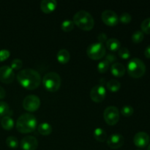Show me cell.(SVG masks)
<instances>
[{
	"mask_svg": "<svg viewBox=\"0 0 150 150\" xmlns=\"http://www.w3.org/2000/svg\"><path fill=\"white\" fill-rule=\"evenodd\" d=\"M10 111H11L10 110L8 104L4 101H0V116H9L10 114Z\"/></svg>",
	"mask_w": 150,
	"mask_h": 150,
	"instance_id": "cell-23",
	"label": "cell"
},
{
	"mask_svg": "<svg viewBox=\"0 0 150 150\" xmlns=\"http://www.w3.org/2000/svg\"><path fill=\"white\" fill-rule=\"evenodd\" d=\"M138 150H141V149H138Z\"/></svg>",
	"mask_w": 150,
	"mask_h": 150,
	"instance_id": "cell-39",
	"label": "cell"
},
{
	"mask_svg": "<svg viewBox=\"0 0 150 150\" xmlns=\"http://www.w3.org/2000/svg\"><path fill=\"white\" fill-rule=\"evenodd\" d=\"M106 47L111 52H115V51H119L121 48V43L119 40L116 38H111L106 41Z\"/></svg>",
	"mask_w": 150,
	"mask_h": 150,
	"instance_id": "cell-17",
	"label": "cell"
},
{
	"mask_svg": "<svg viewBox=\"0 0 150 150\" xmlns=\"http://www.w3.org/2000/svg\"><path fill=\"white\" fill-rule=\"evenodd\" d=\"M57 2L55 0H43L40 3V8L43 13H51L56 10Z\"/></svg>",
	"mask_w": 150,
	"mask_h": 150,
	"instance_id": "cell-15",
	"label": "cell"
},
{
	"mask_svg": "<svg viewBox=\"0 0 150 150\" xmlns=\"http://www.w3.org/2000/svg\"><path fill=\"white\" fill-rule=\"evenodd\" d=\"M20 146L23 150H35L38 146V142L34 136H27L21 139Z\"/></svg>",
	"mask_w": 150,
	"mask_h": 150,
	"instance_id": "cell-13",
	"label": "cell"
},
{
	"mask_svg": "<svg viewBox=\"0 0 150 150\" xmlns=\"http://www.w3.org/2000/svg\"><path fill=\"white\" fill-rule=\"evenodd\" d=\"M103 118L109 125H115L120 120V111L115 106H108L103 112Z\"/></svg>",
	"mask_w": 150,
	"mask_h": 150,
	"instance_id": "cell-7",
	"label": "cell"
},
{
	"mask_svg": "<svg viewBox=\"0 0 150 150\" xmlns=\"http://www.w3.org/2000/svg\"><path fill=\"white\" fill-rule=\"evenodd\" d=\"M106 86L108 90L112 92H117L120 89V87H121V83L118 81L113 79V80H111L107 82Z\"/></svg>",
	"mask_w": 150,
	"mask_h": 150,
	"instance_id": "cell-22",
	"label": "cell"
},
{
	"mask_svg": "<svg viewBox=\"0 0 150 150\" xmlns=\"http://www.w3.org/2000/svg\"><path fill=\"white\" fill-rule=\"evenodd\" d=\"M23 65V62L19 59H15L11 62V64L10 67L13 69V70H20Z\"/></svg>",
	"mask_w": 150,
	"mask_h": 150,
	"instance_id": "cell-32",
	"label": "cell"
},
{
	"mask_svg": "<svg viewBox=\"0 0 150 150\" xmlns=\"http://www.w3.org/2000/svg\"><path fill=\"white\" fill-rule=\"evenodd\" d=\"M98 40L99 42H100V43H103V42H106V41L108 40L107 39V35L104 33H101L98 36Z\"/></svg>",
	"mask_w": 150,
	"mask_h": 150,
	"instance_id": "cell-35",
	"label": "cell"
},
{
	"mask_svg": "<svg viewBox=\"0 0 150 150\" xmlns=\"http://www.w3.org/2000/svg\"><path fill=\"white\" fill-rule=\"evenodd\" d=\"M86 54L92 59H100L105 55V48L100 42H95L88 46Z\"/></svg>",
	"mask_w": 150,
	"mask_h": 150,
	"instance_id": "cell-6",
	"label": "cell"
},
{
	"mask_svg": "<svg viewBox=\"0 0 150 150\" xmlns=\"http://www.w3.org/2000/svg\"><path fill=\"white\" fill-rule=\"evenodd\" d=\"M106 95V90L103 85H96L90 92V98L95 103H100L104 100Z\"/></svg>",
	"mask_w": 150,
	"mask_h": 150,
	"instance_id": "cell-9",
	"label": "cell"
},
{
	"mask_svg": "<svg viewBox=\"0 0 150 150\" xmlns=\"http://www.w3.org/2000/svg\"><path fill=\"white\" fill-rule=\"evenodd\" d=\"M42 83L48 91L55 92L61 86V78L59 75L54 72H49L43 76Z\"/></svg>",
	"mask_w": 150,
	"mask_h": 150,
	"instance_id": "cell-5",
	"label": "cell"
},
{
	"mask_svg": "<svg viewBox=\"0 0 150 150\" xmlns=\"http://www.w3.org/2000/svg\"><path fill=\"white\" fill-rule=\"evenodd\" d=\"M37 120L31 114L21 115L16 122V128L21 133H29L33 132L37 127Z\"/></svg>",
	"mask_w": 150,
	"mask_h": 150,
	"instance_id": "cell-2",
	"label": "cell"
},
{
	"mask_svg": "<svg viewBox=\"0 0 150 150\" xmlns=\"http://www.w3.org/2000/svg\"><path fill=\"white\" fill-rule=\"evenodd\" d=\"M6 96V92L1 86H0V100L4 98Z\"/></svg>",
	"mask_w": 150,
	"mask_h": 150,
	"instance_id": "cell-37",
	"label": "cell"
},
{
	"mask_svg": "<svg viewBox=\"0 0 150 150\" xmlns=\"http://www.w3.org/2000/svg\"><path fill=\"white\" fill-rule=\"evenodd\" d=\"M1 127L6 130H10L14 127V121L10 116H4L1 120Z\"/></svg>",
	"mask_w": 150,
	"mask_h": 150,
	"instance_id": "cell-19",
	"label": "cell"
},
{
	"mask_svg": "<svg viewBox=\"0 0 150 150\" xmlns=\"http://www.w3.org/2000/svg\"><path fill=\"white\" fill-rule=\"evenodd\" d=\"M38 130L42 136H48L52 132V127L48 122H42L38 126Z\"/></svg>",
	"mask_w": 150,
	"mask_h": 150,
	"instance_id": "cell-21",
	"label": "cell"
},
{
	"mask_svg": "<svg viewBox=\"0 0 150 150\" xmlns=\"http://www.w3.org/2000/svg\"><path fill=\"white\" fill-rule=\"evenodd\" d=\"M117 57H116L115 54H113V53H110V54H108V55L106 56V58H105V60H107L109 63L114 62L115 61H117Z\"/></svg>",
	"mask_w": 150,
	"mask_h": 150,
	"instance_id": "cell-34",
	"label": "cell"
},
{
	"mask_svg": "<svg viewBox=\"0 0 150 150\" xmlns=\"http://www.w3.org/2000/svg\"><path fill=\"white\" fill-rule=\"evenodd\" d=\"M94 137L98 142H104L107 139V133L101 127H98L94 130Z\"/></svg>",
	"mask_w": 150,
	"mask_h": 150,
	"instance_id": "cell-20",
	"label": "cell"
},
{
	"mask_svg": "<svg viewBox=\"0 0 150 150\" xmlns=\"http://www.w3.org/2000/svg\"><path fill=\"white\" fill-rule=\"evenodd\" d=\"M131 16L127 13H123L119 17V21L124 23V24H128V23L131 21Z\"/></svg>",
	"mask_w": 150,
	"mask_h": 150,
	"instance_id": "cell-31",
	"label": "cell"
},
{
	"mask_svg": "<svg viewBox=\"0 0 150 150\" xmlns=\"http://www.w3.org/2000/svg\"><path fill=\"white\" fill-rule=\"evenodd\" d=\"M147 150H150V144L148 145V147H147Z\"/></svg>",
	"mask_w": 150,
	"mask_h": 150,
	"instance_id": "cell-38",
	"label": "cell"
},
{
	"mask_svg": "<svg viewBox=\"0 0 150 150\" xmlns=\"http://www.w3.org/2000/svg\"><path fill=\"white\" fill-rule=\"evenodd\" d=\"M73 23L81 29L84 31H90L93 29L95 21L93 17L85 10L77 12L73 16Z\"/></svg>",
	"mask_w": 150,
	"mask_h": 150,
	"instance_id": "cell-3",
	"label": "cell"
},
{
	"mask_svg": "<svg viewBox=\"0 0 150 150\" xmlns=\"http://www.w3.org/2000/svg\"><path fill=\"white\" fill-rule=\"evenodd\" d=\"M125 67L120 63H114L111 67V72L116 77H122L125 73Z\"/></svg>",
	"mask_w": 150,
	"mask_h": 150,
	"instance_id": "cell-16",
	"label": "cell"
},
{
	"mask_svg": "<svg viewBox=\"0 0 150 150\" xmlns=\"http://www.w3.org/2000/svg\"><path fill=\"white\" fill-rule=\"evenodd\" d=\"M0 122H1V120H0Z\"/></svg>",
	"mask_w": 150,
	"mask_h": 150,
	"instance_id": "cell-40",
	"label": "cell"
},
{
	"mask_svg": "<svg viewBox=\"0 0 150 150\" xmlns=\"http://www.w3.org/2000/svg\"><path fill=\"white\" fill-rule=\"evenodd\" d=\"M134 112V109L131 105H124L121 108V113L124 117H129L132 115Z\"/></svg>",
	"mask_w": 150,
	"mask_h": 150,
	"instance_id": "cell-29",
	"label": "cell"
},
{
	"mask_svg": "<svg viewBox=\"0 0 150 150\" xmlns=\"http://www.w3.org/2000/svg\"><path fill=\"white\" fill-rule=\"evenodd\" d=\"M144 55L147 59H150V45H148L145 49Z\"/></svg>",
	"mask_w": 150,
	"mask_h": 150,
	"instance_id": "cell-36",
	"label": "cell"
},
{
	"mask_svg": "<svg viewBox=\"0 0 150 150\" xmlns=\"http://www.w3.org/2000/svg\"><path fill=\"white\" fill-rule=\"evenodd\" d=\"M40 100L36 95H28L23 101V108L29 112L37 111L40 108Z\"/></svg>",
	"mask_w": 150,
	"mask_h": 150,
	"instance_id": "cell-8",
	"label": "cell"
},
{
	"mask_svg": "<svg viewBox=\"0 0 150 150\" xmlns=\"http://www.w3.org/2000/svg\"><path fill=\"white\" fill-rule=\"evenodd\" d=\"M144 38V35L143 32L141 30H137L132 35V41L134 43H140L143 41Z\"/></svg>",
	"mask_w": 150,
	"mask_h": 150,
	"instance_id": "cell-25",
	"label": "cell"
},
{
	"mask_svg": "<svg viewBox=\"0 0 150 150\" xmlns=\"http://www.w3.org/2000/svg\"><path fill=\"white\" fill-rule=\"evenodd\" d=\"M6 144L7 146L11 149H16L18 146V139L15 136H9L6 139Z\"/></svg>",
	"mask_w": 150,
	"mask_h": 150,
	"instance_id": "cell-26",
	"label": "cell"
},
{
	"mask_svg": "<svg viewBox=\"0 0 150 150\" xmlns=\"http://www.w3.org/2000/svg\"><path fill=\"white\" fill-rule=\"evenodd\" d=\"M15 79V73L10 66L4 65L0 67V81L4 83H10Z\"/></svg>",
	"mask_w": 150,
	"mask_h": 150,
	"instance_id": "cell-10",
	"label": "cell"
},
{
	"mask_svg": "<svg viewBox=\"0 0 150 150\" xmlns=\"http://www.w3.org/2000/svg\"><path fill=\"white\" fill-rule=\"evenodd\" d=\"M17 80L23 88L33 90L40 86L41 77L40 73L33 69H24L17 74Z\"/></svg>",
	"mask_w": 150,
	"mask_h": 150,
	"instance_id": "cell-1",
	"label": "cell"
},
{
	"mask_svg": "<svg viewBox=\"0 0 150 150\" xmlns=\"http://www.w3.org/2000/svg\"><path fill=\"white\" fill-rule=\"evenodd\" d=\"M125 139L120 133L111 134L107 139V144L111 149H119L124 144Z\"/></svg>",
	"mask_w": 150,
	"mask_h": 150,
	"instance_id": "cell-12",
	"label": "cell"
},
{
	"mask_svg": "<svg viewBox=\"0 0 150 150\" xmlns=\"http://www.w3.org/2000/svg\"><path fill=\"white\" fill-rule=\"evenodd\" d=\"M10 56V53L8 50L2 49L0 50V62H3L7 59Z\"/></svg>",
	"mask_w": 150,
	"mask_h": 150,
	"instance_id": "cell-33",
	"label": "cell"
},
{
	"mask_svg": "<svg viewBox=\"0 0 150 150\" xmlns=\"http://www.w3.org/2000/svg\"><path fill=\"white\" fill-rule=\"evenodd\" d=\"M74 23L71 20H65L62 23L61 28L64 32H71L74 28Z\"/></svg>",
	"mask_w": 150,
	"mask_h": 150,
	"instance_id": "cell-24",
	"label": "cell"
},
{
	"mask_svg": "<svg viewBox=\"0 0 150 150\" xmlns=\"http://www.w3.org/2000/svg\"><path fill=\"white\" fill-rule=\"evenodd\" d=\"M118 54L119 57L122 59H127L130 57V51L127 48H120V50H119Z\"/></svg>",
	"mask_w": 150,
	"mask_h": 150,
	"instance_id": "cell-30",
	"label": "cell"
},
{
	"mask_svg": "<svg viewBox=\"0 0 150 150\" xmlns=\"http://www.w3.org/2000/svg\"><path fill=\"white\" fill-rule=\"evenodd\" d=\"M70 53L66 49H61L57 53V59L59 62L61 63V64H64L66 63H67L69 62V60H70Z\"/></svg>",
	"mask_w": 150,
	"mask_h": 150,
	"instance_id": "cell-18",
	"label": "cell"
},
{
	"mask_svg": "<svg viewBox=\"0 0 150 150\" xmlns=\"http://www.w3.org/2000/svg\"><path fill=\"white\" fill-rule=\"evenodd\" d=\"M149 136L144 132L137 133L133 138L134 144L139 148H144L147 146L149 143Z\"/></svg>",
	"mask_w": 150,
	"mask_h": 150,
	"instance_id": "cell-14",
	"label": "cell"
},
{
	"mask_svg": "<svg viewBox=\"0 0 150 150\" xmlns=\"http://www.w3.org/2000/svg\"><path fill=\"white\" fill-rule=\"evenodd\" d=\"M110 66V63L108 62L107 60L104 59L100 62L99 64L98 65V70L99 73H106L107 70H108Z\"/></svg>",
	"mask_w": 150,
	"mask_h": 150,
	"instance_id": "cell-27",
	"label": "cell"
},
{
	"mask_svg": "<svg viewBox=\"0 0 150 150\" xmlns=\"http://www.w3.org/2000/svg\"><path fill=\"white\" fill-rule=\"evenodd\" d=\"M102 20L108 26H114L118 23L119 16L114 11L111 10H105L102 13Z\"/></svg>",
	"mask_w": 150,
	"mask_h": 150,
	"instance_id": "cell-11",
	"label": "cell"
},
{
	"mask_svg": "<svg viewBox=\"0 0 150 150\" xmlns=\"http://www.w3.org/2000/svg\"><path fill=\"white\" fill-rule=\"evenodd\" d=\"M141 29L143 33L147 34L149 35L150 34V17L147 18L145 20L143 21V22L141 24Z\"/></svg>",
	"mask_w": 150,
	"mask_h": 150,
	"instance_id": "cell-28",
	"label": "cell"
},
{
	"mask_svg": "<svg viewBox=\"0 0 150 150\" xmlns=\"http://www.w3.org/2000/svg\"><path fill=\"white\" fill-rule=\"evenodd\" d=\"M127 73L132 78H142L146 72V66L142 60L139 58H133L129 61L127 66Z\"/></svg>",
	"mask_w": 150,
	"mask_h": 150,
	"instance_id": "cell-4",
	"label": "cell"
}]
</instances>
